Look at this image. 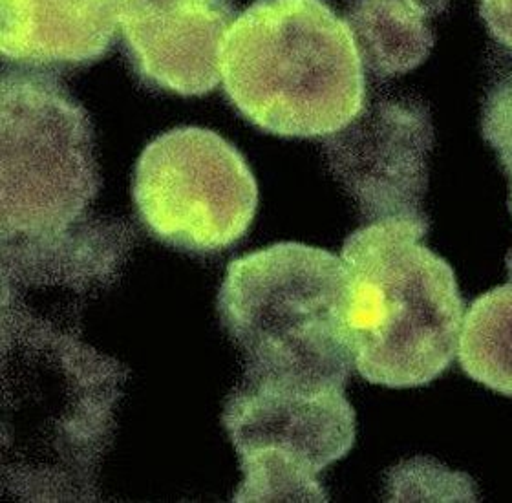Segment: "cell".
<instances>
[{
    "instance_id": "5b68a950",
    "label": "cell",
    "mask_w": 512,
    "mask_h": 503,
    "mask_svg": "<svg viewBox=\"0 0 512 503\" xmlns=\"http://www.w3.org/2000/svg\"><path fill=\"white\" fill-rule=\"evenodd\" d=\"M0 149L2 244H41L85 227L101 189L94 127L50 70L4 65Z\"/></svg>"
},
{
    "instance_id": "7c38bea8",
    "label": "cell",
    "mask_w": 512,
    "mask_h": 503,
    "mask_svg": "<svg viewBox=\"0 0 512 503\" xmlns=\"http://www.w3.org/2000/svg\"><path fill=\"white\" fill-rule=\"evenodd\" d=\"M505 264L507 284L470 304L459 332L458 357L470 379L512 397V249Z\"/></svg>"
},
{
    "instance_id": "52a82bcc",
    "label": "cell",
    "mask_w": 512,
    "mask_h": 503,
    "mask_svg": "<svg viewBox=\"0 0 512 503\" xmlns=\"http://www.w3.org/2000/svg\"><path fill=\"white\" fill-rule=\"evenodd\" d=\"M139 220L156 240L194 255H214L246 235L258 187L233 143L200 127L150 141L134 171Z\"/></svg>"
},
{
    "instance_id": "9c48e42d",
    "label": "cell",
    "mask_w": 512,
    "mask_h": 503,
    "mask_svg": "<svg viewBox=\"0 0 512 503\" xmlns=\"http://www.w3.org/2000/svg\"><path fill=\"white\" fill-rule=\"evenodd\" d=\"M235 0H119L123 50L143 85L205 96L220 83V57Z\"/></svg>"
},
{
    "instance_id": "8fae6325",
    "label": "cell",
    "mask_w": 512,
    "mask_h": 503,
    "mask_svg": "<svg viewBox=\"0 0 512 503\" xmlns=\"http://www.w3.org/2000/svg\"><path fill=\"white\" fill-rule=\"evenodd\" d=\"M448 0H352L348 26L363 65L377 77H394L425 63L436 43L432 21Z\"/></svg>"
},
{
    "instance_id": "8992f818",
    "label": "cell",
    "mask_w": 512,
    "mask_h": 503,
    "mask_svg": "<svg viewBox=\"0 0 512 503\" xmlns=\"http://www.w3.org/2000/svg\"><path fill=\"white\" fill-rule=\"evenodd\" d=\"M224 427L244 474L233 502H326L317 476L355 443L342 388L242 377L227 397Z\"/></svg>"
},
{
    "instance_id": "4fadbf2b",
    "label": "cell",
    "mask_w": 512,
    "mask_h": 503,
    "mask_svg": "<svg viewBox=\"0 0 512 503\" xmlns=\"http://www.w3.org/2000/svg\"><path fill=\"white\" fill-rule=\"evenodd\" d=\"M481 132L500 156L503 169L512 172V72L500 77L487 92L481 114Z\"/></svg>"
},
{
    "instance_id": "6da1fadb",
    "label": "cell",
    "mask_w": 512,
    "mask_h": 503,
    "mask_svg": "<svg viewBox=\"0 0 512 503\" xmlns=\"http://www.w3.org/2000/svg\"><path fill=\"white\" fill-rule=\"evenodd\" d=\"M128 370L43 315L2 304V485L32 502L94 500Z\"/></svg>"
},
{
    "instance_id": "9a60e30c",
    "label": "cell",
    "mask_w": 512,
    "mask_h": 503,
    "mask_svg": "<svg viewBox=\"0 0 512 503\" xmlns=\"http://www.w3.org/2000/svg\"><path fill=\"white\" fill-rule=\"evenodd\" d=\"M509 176H511V180H512V172H511V174H509ZM509 207H511V215H512V187H511V200H509Z\"/></svg>"
},
{
    "instance_id": "7a4b0ae2",
    "label": "cell",
    "mask_w": 512,
    "mask_h": 503,
    "mask_svg": "<svg viewBox=\"0 0 512 503\" xmlns=\"http://www.w3.org/2000/svg\"><path fill=\"white\" fill-rule=\"evenodd\" d=\"M220 72L238 112L280 138H328L363 112V59L324 0H256L229 28Z\"/></svg>"
},
{
    "instance_id": "ba28073f",
    "label": "cell",
    "mask_w": 512,
    "mask_h": 503,
    "mask_svg": "<svg viewBox=\"0 0 512 503\" xmlns=\"http://www.w3.org/2000/svg\"><path fill=\"white\" fill-rule=\"evenodd\" d=\"M434 130L428 108L412 97H381L324 141L328 167L368 224L425 218L428 154Z\"/></svg>"
},
{
    "instance_id": "30bf717a",
    "label": "cell",
    "mask_w": 512,
    "mask_h": 503,
    "mask_svg": "<svg viewBox=\"0 0 512 503\" xmlns=\"http://www.w3.org/2000/svg\"><path fill=\"white\" fill-rule=\"evenodd\" d=\"M118 28L119 0H0L4 65H92L110 52Z\"/></svg>"
},
{
    "instance_id": "5bb4252c",
    "label": "cell",
    "mask_w": 512,
    "mask_h": 503,
    "mask_svg": "<svg viewBox=\"0 0 512 503\" xmlns=\"http://www.w3.org/2000/svg\"><path fill=\"white\" fill-rule=\"evenodd\" d=\"M480 13L492 37L512 50V0H480Z\"/></svg>"
},
{
    "instance_id": "277c9868",
    "label": "cell",
    "mask_w": 512,
    "mask_h": 503,
    "mask_svg": "<svg viewBox=\"0 0 512 503\" xmlns=\"http://www.w3.org/2000/svg\"><path fill=\"white\" fill-rule=\"evenodd\" d=\"M218 315L244 357V377L346 388L355 364L348 273L320 247L280 242L229 262Z\"/></svg>"
},
{
    "instance_id": "3957f363",
    "label": "cell",
    "mask_w": 512,
    "mask_h": 503,
    "mask_svg": "<svg viewBox=\"0 0 512 503\" xmlns=\"http://www.w3.org/2000/svg\"><path fill=\"white\" fill-rule=\"evenodd\" d=\"M428 227L427 216L381 220L342 246L355 368L372 385H430L458 354L465 306L454 269L421 242Z\"/></svg>"
}]
</instances>
